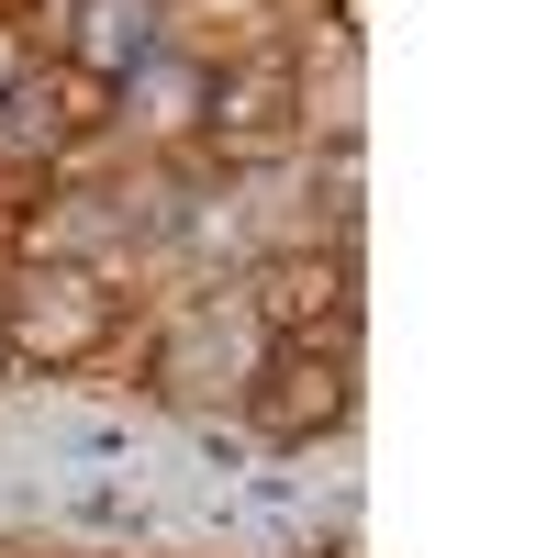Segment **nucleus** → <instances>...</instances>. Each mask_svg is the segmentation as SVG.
I'll list each match as a JSON object with an SVG mask.
<instances>
[{
  "instance_id": "obj_1",
  "label": "nucleus",
  "mask_w": 558,
  "mask_h": 558,
  "mask_svg": "<svg viewBox=\"0 0 558 558\" xmlns=\"http://www.w3.org/2000/svg\"><path fill=\"white\" fill-rule=\"evenodd\" d=\"M123 347V291L89 257H12L0 268V368L12 380H68V368Z\"/></svg>"
},
{
  "instance_id": "obj_2",
  "label": "nucleus",
  "mask_w": 558,
  "mask_h": 558,
  "mask_svg": "<svg viewBox=\"0 0 558 558\" xmlns=\"http://www.w3.org/2000/svg\"><path fill=\"white\" fill-rule=\"evenodd\" d=\"M235 313L257 324V347H347L357 357V246L268 235L235 279Z\"/></svg>"
},
{
  "instance_id": "obj_3",
  "label": "nucleus",
  "mask_w": 558,
  "mask_h": 558,
  "mask_svg": "<svg viewBox=\"0 0 558 558\" xmlns=\"http://www.w3.org/2000/svg\"><path fill=\"white\" fill-rule=\"evenodd\" d=\"M302 146H313V134H302V68H291V45L235 57V68L202 78V168L213 179L279 168V157H302Z\"/></svg>"
},
{
  "instance_id": "obj_4",
  "label": "nucleus",
  "mask_w": 558,
  "mask_h": 558,
  "mask_svg": "<svg viewBox=\"0 0 558 558\" xmlns=\"http://www.w3.org/2000/svg\"><path fill=\"white\" fill-rule=\"evenodd\" d=\"M235 413L268 447H324L357 413V357L347 347H257L235 380Z\"/></svg>"
},
{
  "instance_id": "obj_5",
  "label": "nucleus",
  "mask_w": 558,
  "mask_h": 558,
  "mask_svg": "<svg viewBox=\"0 0 558 558\" xmlns=\"http://www.w3.org/2000/svg\"><path fill=\"white\" fill-rule=\"evenodd\" d=\"M157 45L213 78V68H235V57L291 45V0H157Z\"/></svg>"
},
{
  "instance_id": "obj_6",
  "label": "nucleus",
  "mask_w": 558,
  "mask_h": 558,
  "mask_svg": "<svg viewBox=\"0 0 558 558\" xmlns=\"http://www.w3.org/2000/svg\"><path fill=\"white\" fill-rule=\"evenodd\" d=\"M146 45H157V0H78V23H68V57L101 78H123Z\"/></svg>"
},
{
  "instance_id": "obj_7",
  "label": "nucleus",
  "mask_w": 558,
  "mask_h": 558,
  "mask_svg": "<svg viewBox=\"0 0 558 558\" xmlns=\"http://www.w3.org/2000/svg\"><path fill=\"white\" fill-rule=\"evenodd\" d=\"M336 558H347V547H336Z\"/></svg>"
}]
</instances>
